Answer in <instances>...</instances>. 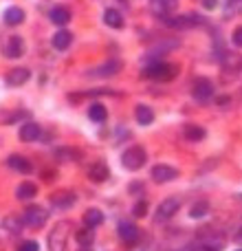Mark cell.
Masks as SVG:
<instances>
[{"label": "cell", "mask_w": 242, "mask_h": 251, "mask_svg": "<svg viewBox=\"0 0 242 251\" xmlns=\"http://www.w3.org/2000/svg\"><path fill=\"white\" fill-rule=\"evenodd\" d=\"M192 95H194L196 101H209L214 95V84L209 79H198L192 88Z\"/></svg>", "instance_id": "9c48e42d"}, {"label": "cell", "mask_w": 242, "mask_h": 251, "mask_svg": "<svg viewBox=\"0 0 242 251\" xmlns=\"http://www.w3.org/2000/svg\"><path fill=\"white\" fill-rule=\"evenodd\" d=\"M207 212H209V203H207V201H198V203L192 205L190 216H192V218H203Z\"/></svg>", "instance_id": "83f0119b"}, {"label": "cell", "mask_w": 242, "mask_h": 251, "mask_svg": "<svg viewBox=\"0 0 242 251\" xmlns=\"http://www.w3.org/2000/svg\"><path fill=\"white\" fill-rule=\"evenodd\" d=\"M40 132H42V130H40V126L38 124H33V122H29V124H24L20 128V139L22 141H35V139H40Z\"/></svg>", "instance_id": "ac0fdd59"}, {"label": "cell", "mask_w": 242, "mask_h": 251, "mask_svg": "<svg viewBox=\"0 0 242 251\" xmlns=\"http://www.w3.org/2000/svg\"><path fill=\"white\" fill-rule=\"evenodd\" d=\"M88 117L95 124H104L106 119H108V110H106L104 104H93L91 108H88Z\"/></svg>", "instance_id": "7402d4cb"}, {"label": "cell", "mask_w": 242, "mask_h": 251, "mask_svg": "<svg viewBox=\"0 0 242 251\" xmlns=\"http://www.w3.org/2000/svg\"><path fill=\"white\" fill-rule=\"evenodd\" d=\"M178 73L176 66L172 64H163V62H154L152 66H147L145 71H143V77H150V79H159V82H169V79H174Z\"/></svg>", "instance_id": "7a4b0ae2"}, {"label": "cell", "mask_w": 242, "mask_h": 251, "mask_svg": "<svg viewBox=\"0 0 242 251\" xmlns=\"http://www.w3.org/2000/svg\"><path fill=\"white\" fill-rule=\"evenodd\" d=\"M31 77L29 69H22V66H18V69H11L7 73V84L9 86H22V84H26Z\"/></svg>", "instance_id": "4fadbf2b"}, {"label": "cell", "mask_w": 242, "mask_h": 251, "mask_svg": "<svg viewBox=\"0 0 242 251\" xmlns=\"http://www.w3.org/2000/svg\"><path fill=\"white\" fill-rule=\"evenodd\" d=\"M150 4H152V11H154L156 16L168 18L172 11H176L178 0H150Z\"/></svg>", "instance_id": "7c38bea8"}, {"label": "cell", "mask_w": 242, "mask_h": 251, "mask_svg": "<svg viewBox=\"0 0 242 251\" xmlns=\"http://www.w3.org/2000/svg\"><path fill=\"white\" fill-rule=\"evenodd\" d=\"M134 117H137V122L141 126H150L154 122V113H152L147 106H137V110H134Z\"/></svg>", "instance_id": "d4e9b609"}, {"label": "cell", "mask_w": 242, "mask_h": 251, "mask_svg": "<svg viewBox=\"0 0 242 251\" xmlns=\"http://www.w3.org/2000/svg\"><path fill=\"white\" fill-rule=\"evenodd\" d=\"M84 225H86L88 229H97L99 225H104V212L97 207L86 209V214H84Z\"/></svg>", "instance_id": "9a60e30c"}, {"label": "cell", "mask_w": 242, "mask_h": 251, "mask_svg": "<svg viewBox=\"0 0 242 251\" xmlns=\"http://www.w3.org/2000/svg\"><path fill=\"white\" fill-rule=\"evenodd\" d=\"M71 42H73V33L66 29H60L53 35V47H55L57 51H66V49L71 47Z\"/></svg>", "instance_id": "e0dca14e"}, {"label": "cell", "mask_w": 242, "mask_h": 251, "mask_svg": "<svg viewBox=\"0 0 242 251\" xmlns=\"http://www.w3.org/2000/svg\"><path fill=\"white\" fill-rule=\"evenodd\" d=\"M205 128H200V126H185L183 128V137L187 139V141H200V139H205Z\"/></svg>", "instance_id": "cb8c5ba5"}, {"label": "cell", "mask_w": 242, "mask_h": 251, "mask_svg": "<svg viewBox=\"0 0 242 251\" xmlns=\"http://www.w3.org/2000/svg\"><path fill=\"white\" fill-rule=\"evenodd\" d=\"M88 178L95 183H104L106 178H108V168H106L104 163H95L91 165V170H88Z\"/></svg>", "instance_id": "ffe728a7"}, {"label": "cell", "mask_w": 242, "mask_h": 251, "mask_svg": "<svg viewBox=\"0 0 242 251\" xmlns=\"http://www.w3.org/2000/svg\"><path fill=\"white\" fill-rule=\"evenodd\" d=\"M198 240H200V245H205V247H209L214 251H220L225 247V236H222L220 231H214V229L198 231Z\"/></svg>", "instance_id": "8992f818"}, {"label": "cell", "mask_w": 242, "mask_h": 251, "mask_svg": "<svg viewBox=\"0 0 242 251\" xmlns=\"http://www.w3.org/2000/svg\"><path fill=\"white\" fill-rule=\"evenodd\" d=\"M121 69H123V62L121 60H108L106 64L88 71V77H113V75L119 73Z\"/></svg>", "instance_id": "52a82bcc"}, {"label": "cell", "mask_w": 242, "mask_h": 251, "mask_svg": "<svg viewBox=\"0 0 242 251\" xmlns=\"http://www.w3.org/2000/svg\"><path fill=\"white\" fill-rule=\"evenodd\" d=\"M69 234H71V223L69 221L57 223L51 229V234H48V251H64Z\"/></svg>", "instance_id": "6da1fadb"}, {"label": "cell", "mask_w": 242, "mask_h": 251, "mask_svg": "<svg viewBox=\"0 0 242 251\" xmlns=\"http://www.w3.org/2000/svg\"><path fill=\"white\" fill-rule=\"evenodd\" d=\"M4 55L7 57H11V60H16V57H20L22 55V51H24V42H22L20 38H16V35H13V38H9L7 42H4Z\"/></svg>", "instance_id": "5bb4252c"}, {"label": "cell", "mask_w": 242, "mask_h": 251, "mask_svg": "<svg viewBox=\"0 0 242 251\" xmlns=\"http://www.w3.org/2000/svg\"><path fill=\"white\" fill-rule=\"evenodd\" d=\"M7 165H9L11 170H16V172H20V174H29L31 170H33L29 161H26L24 156H20V154H11V156H9Z\"/></svg>", "instance_id": "2e32d148"}, {"label": "cell", "mask_w": 242, "mask_h": 251, "mask_svg": "<svg viewBox=\"0 0 242 251\" xmlns=\"http://www.w3.org/2000/svg\"><path fill=\"white\" fill-rule=\"evenodd\" d=\"M203 4H205L207 9H216V7H218V0H203Z\"/></svg>", "instance_id": "d6a6232c"}, {"label": "cell", "mask_w": 242, "mask_h": 251, "mask_svg": "<svg viewBox=\"0 0 242 251\" xmlns=\"http://www.w3.org/2000/svg\"><path fill=\"white\" fill-rule=\"evenodd\" d=\"M48 218V212L44 207H40V205H29V207L24 209V216H22V223H24L26 227H33V229H40V227L47 223Z\"/></svg>", "instance_id": "277c9868"}, {"label": "cell", "mask_w": 242, "mask_h": 251, "mask_svg": "<svg viewBox=\"0 0 242 251\" xmlns=\"http://www.w3.org/2000/svg\"><path fill=\"white\" fill-rule=\"evenodd\" d=\"M238 251H242V249H238Z\"/></svg>", "instance_id": "d590c367"}, {"label": "cell", "mask_w": 242, "mask_h": 251, "mask_svg": "<svg viewBox=\"0 0 242 251\" xmlns=\"http://www.w3.org/2000/svg\"><path fill=\"white\" fill-rule=\"evenodd\" d=\"M35 194H38V187H35V183H22V185L18 187V192H16V196L20 201H29V199H33Z\"/></svg>", "instance_id": "484cf974"}, {"label": "cell", "mask_w": 242, "mask_h": 251, "mask_svg": "<svg viewBox=\"0 0 242 251\" xmlns=\"http://www.w3.org/2000/svg\"><path fill=\"white\" fill-rule=\"evenodd\" d=\"M104 22L108 26H113V29H121V26H123V16H121L117 9H108V11L104 13Z\"/></svg>", "instance_id": "603a6c76"}, {"label": "cell", "mask_w": 242, "mask_h": 251, "mask_svg": "<svg viewBox=\"0 0 242 251\" xmlns=\"http://www.w3.org/2000/svg\"><path fill=\"white\" fill-rule=\"evenodd\" d=\"M93 240H95V229L84 227V229L77 231V245L79 247H93Z\"/></svg>", "instance_id": "4316f807"}, {"label": "cell", "mask_w": 242, "mask_h": 251, "mask_svg": "<svg viewBox=\"0 0 242 251\" xmlns=\"http://www.w3.org/2000/svg\"><path fill=\"white\" fill-rule=\"evenodd\" d=\"M22 20H24V11H22L20 7H9L7 11H4V25L16 26V25H20Z\"/></svg>", "instance_id": "d6986e66"}, {"label": "cell", "mask_w": 242, "mask_h": 251, "mask_svg": "<svg viewBox=\"0 0 242 251\" xmlns=\"http://www.w3.org/2000/svg\"><path fill=\"white\" fill-rule=\"evenodd\" d=\"M152 181L154 183H168V181H174V178L178 176V170L172 168V165H154L152 168Z\"/></svg>", "instance_id": "ba28073f"}, {"label": "cell", "mask_w": 242, "mask_h": 251, "mask_svg": "<svg viewBox=\"0 0 242 251\" xmlns=\"http://www.w3.org/2000/svg\"><path fill=\"white\" fill-rule=\"evenodd\" d=\"M181 203L183 201L178 199V196H172V199H165L163 203L159 205V209H156V214H154V223H165V221H169V218L174 216V214L181 209Z\"/></svg>", "instance_id": "5b68a950"}, {"label": "cell", "mask_w": 242, "mask_h": 251, "mask_svg": "<svg viewBox=\"0 0 242 251\" xmlns=\"http://www.w3.org/2000/svg\"><path fill=\"white\" fill-rule=\"evenodd\" d=\"M145 159H147V154H145V150H143L141 146H132V148H128V150L121 154V163H123L125 170H139V168H143Z\"/></svg>", "instance_id": "3957f363"}, {"label": "cell", "mask_w": 242, "mask_h": 251, "mask_svg": "<svg viewBox=\"0 0 242 251\" xmlns=\"http://www.w3.org/2000/svg\"><path fill=\"white\" fill-rule=\"evenodd\" d=\"M119 236H121L123 243L134 245L139 240V227L132 225V223H128V221H121L119 223Z\"/></svg>", "instance_id": "8fae6325"}, {"label": "cell", "mask_w": 242, "mask_h": 251, "mask_svg": "<svg viewBox=\"0 0 242 251\" xmlns=\"http://www.w3.org/2000/svg\"><path fill=\"white\" fill-rule=\"evenodd\" d=\"M234 240H236V243H238V245H242V227H240V229H238V231H236Z\"/></svg>", "instance_id": "836d02e7"}, {"label": "cell", "mask_w": 242, "mask_h": 251, "mask_svg": "<svg viewBox=\"0 0 242 251\" xmlns=\"http://www.w3.org/2000/svg\"><path fill=\"white\" fill-rule=\"evenodd\" d=\"M145 214H147V203H145V201H139V203L134 205V216H137V218H143Z\"/></svg>", "instance_id": "f1b7e54d"}, {"label": "cell", "mask_w": 242, "mask_h": 251, "mask_svg": "<svg viewBox=\"0 0 242 251\" xmlns=\"http://www.w3.org/2000/svg\"><path fill=\"white\" fill-rule=\"evenodd\" d=\"M75 201H77V196H75L71 190H62V192H57V194L51 196V205H53V207H57V209L73 207Z\"/></svg>", "instance_id": "30bf717a"}, {"label": "cell", "mask_w": 242, "mask_h": 251, "mask_svg": "<svg viewBox=\"0 0 242 251\" xmlns=\"http://www.w3.org/2000/svg\"><path fill=\"white\" fill-rule=\"evenodd\" d=\"M51 20H53V25H57V26L69 25L71 22V11L66 7H55L51 11Z\"/></svg>", "instance_id": "44dd1931"}, {"label": "cell", "mask_w": 242, "mask_h": 251, "mask_svg": "<svg viewBox=\"0 0 242 251\" xmlns=\"http://www.w3.org/2000/svg\"><path fill=\"white\" fill-rule=\"evenodd\" d=\"M77 251H93V247H79Z\"/></svg>", "instance_id": "e575fe53"}, {"label": "cell", "mask_w": 242, "mask_h": 251, "mask_svg": "<svg viewBox=\"0 0 242 251\" xmlns=\"http://www.w3.org/2000/svg\"><path fill=\"white\" fill-rule=\"evenodd\" d=\"M4 227H7V229H11V231H20V225H16V218H7V221H4Z\"/></svg>", "instance_id": "1f68e13d"}, {"label": "cell", "mask_w": 242, "mask_h": 251, "mask_svg": "<svg viewBox=\"0 0 242 251\" xmlns=\"http://www.w3.org/2000/svg\"><path fill=\"white\" fill-rule=\"evenodd\" d=\"M231 40H234L236 47H242V26H238V29L234 31V35H231Z\"/></svg>", "instance_id": "4dcf8cb0"}, {"label": "cell", "mask_w": 242, "mask_h": 251, "mask_svg": "<svg viewBox=\"0 0 242 251\" xmlns=\"http://www.w3.org/2000/svg\"><path fill=\"white\" fill-rule=\"evenodd\" d=\"M18 251H40L38 243H33V240H26V243H22L20 247H18Z\"/></svg>", "instance_id": "f546056e"}]
</instances>
